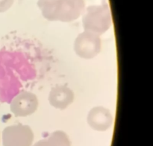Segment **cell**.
I'll list each match as a JSON object with an SVG mask.
<instances>
[{"mask_svg": "<svg viewBox=\"0 0 153 146\" xmlns=\"http://www.w3.org/2000/svg\"><path fill=\"white\" fill-rule=\"evenodd\" d=\"M111 24V13L105 5L89 6L82 17L84 30L100 36L108 31Z\"/></svg>", "mask_w": 153, "mask_h": 146, "instance_id": "1", "label": "cell"}, {"mask_svg": "<svg viewBox=\"0 0 153 146\" xmlns=\"http://www.w3.org/2000/svg\"><path fill=\"white\" fill-rule=\"evenodd\" d=\"M75 94L70 87L59 85L52 88L49 94V102L58 110H64L73 104Z\"/></svg>", "mask_w": 153, "mask_h": 146, "instance_id": "7", "label": "cell"}, {"mask_svg": "<svg viewBox=\"0 0 153 146\" xmlns=\"http://www.w3.org/2000/svg\"><path fill=\"white\" fill-rule=\"evenodd\" d=\"M57 0H38V7L42 15L49 21H55V7Z\"/></svg>", "mask_w": 153, "mask_h": 146, "instance_id": "9", "label": "cell"}, {"mask_svg": "<svg viewBox=\"0 0 153 146\" xmlns=\"http://www.w3.org/2000/svg\"><path fill=\"white\" fill-rule=\"evenodd\" d=\"M38 105V98L35 94L23 91L12 99L10 107V111L15 116L26 117L35 113Z\"/></svg>", "mask_w": 153, "mask_h": 146, "instance_id": "4", "label": "cell"}, {"mask_svg": "<svg viewBox=\"0 0 153 146\" xmlns=\"http://www.w3.org/2000/svg\"><path fill=\"white\" fill-rule=\"evenodd\" d=\"M33 146H71V142L65 132L56 131L47 138L37 142Z\"/></svg>", "mask_w": 153, "mask_h": 146, "instance_id": "8", "label": "cell"}, {"mask_svg": "<svg viewBox=\"0 0 153 146\" xmlns=\"http://www.w3.org/2000/svg\"><path fill=\"white\" fill-rule=\"evenodd\" d=\"M84 0H57L55 20L70 22L80 17L85 10Z\"/></svg>", "mask_w": 153, "mask_h": 146, "instance_id": "5", "label": "cell"}, {"mask_svg": "<svg viewBox=\"0 0 153 146\" xmlns=\"http://www.w3.org/2000/svg\"><path fill=\"white\" fill-rule=\"evenodd\" d=\"M73 49L79 58L86 60L93 59L101 52L102 40L100 36L84 31L76 37Z\"/></svg>", "mask_w": 153, "mask_h": 146, "instance_id": "2", "label": "cell"}, {"mask_svg": "<svg viewBox=\"0 0 153 146\" xmlns=\"http://www.w3.org/2000/svg\"><path fill=\"white\" fill-rule=\"evenodd\" d=\"M113 116L110 110L102 106L93 107L87 116V122L93 130L103 132L113 125Z\"/></svg>", "mask_w": 153, "mask_h": 146, "instance_id": "6", "label": "cell"}, {"mask_svg": "<svg viewBox=\"0 0 153 146\" xmlns=\"http://www.w3.org/2000/svg\"><path fill=\"white\" fill-rule=\"evenodd\" d=\"M34 133L29 126L17 124L8 126L3 131V146H31Z\"/></svg>", "mask_w": 153, "mask_h": 146, "instance_id": "3", "label": "cell"}]
</instances>
